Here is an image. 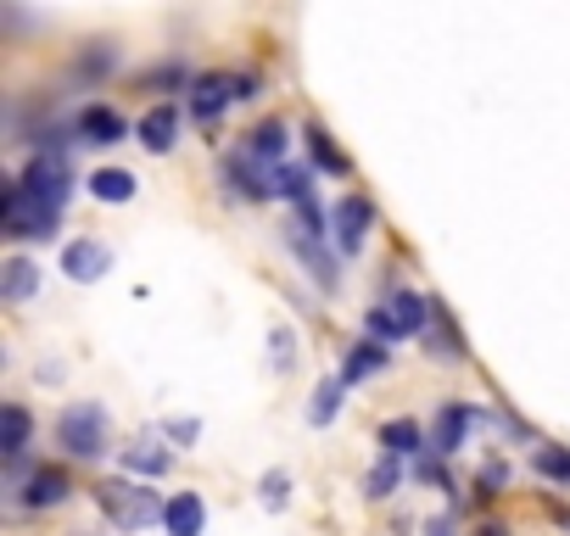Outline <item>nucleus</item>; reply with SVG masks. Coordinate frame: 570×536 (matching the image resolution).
<instances>
[{"label": "nucleus", "mask_w": 570, "mask_h": 536, "mask_svg": "<svg viewBox=\"0 0 570 536\" xmlns=\"http://www.w3.org/2000/svg\"><path fill=\"white\" fill-rule=\"evenodd\" d=\"M370 224H375V201L370 196H342L336 201V246L342 251H358L364 235H370Z\"/></svg>", "instance_id": "5"}, {"label": "nucleus", "mask_w": 570, "mask_h": 536, "mask_svg": "<svg viewBox=\"0 0 570 536\" xmlns=\"http://www.w3.org/2000/svg\"><path fill=\"white\" fill-rule=\"evenodd\" d=\"M308 157H314V168H325V173H347V157L336 151V140H331L320 123L308 129Z\"/></svg>", "instance_id": "22"}, {"label": "nucleus", "mask_w": 570, "mask_h": 536, "mask_svg": "<svg viewBox=\"0 0 570 536\" xmlns=\"http://www.w3.org/2000/svg\"><path fill=\"white\" fill-rule=\"evenodd\" d=\"M381 447H386L392 458H414V453H425L431 441L420 436L414 419H386V425H381Z\"/></svg>", "instance_id": "18"}, {"label": "nucleus", "mask_w": 570, "mask_h": 536, "mask_svg": "<svg viewBox=\"0 0 570 536\" xmlns=\"http://www.w3.org/2000/svg\"><path fill=\"white\" fill-rule=\"evenodd\" d=\"M229 101H235V85H229L224 73H207V79L190 85V118H196V123H218Z\"/></svg>", "instance_id": "8"}, {"label": "nucleus", "mask_w": 570, "mask_h": 536, "mask_svg": "<svg viewBox=\"0 0 570 536\" xmlns=\"http://www.w3.org/2000/svg\"><path fill=\"white\" fill-rule=\"evenodd\" d=\"M246 151H252L257 162H274V168H279V157H285V123H274V118L257 123L252 140H246Z\"/></svg>", "instance_id": "21"}, {"label": "nucleus", "mask_w": 570, "mask_h": 536, "mask_svg": "<svg viewBox=\"0 0 570 536\" xmlns=\"http://www.w3.org/2000/svg\"><path fill=\"white\" fill-rule=\"evenodd\" d=\"M342 391H347V386H342V375H336V380H325V386L314 391V403H308V419H314V425H331V419L342 414Z\"/></svg>", "instance_id": "23"}, {"label": "nucleus", "mask_w": 570, "mask_h": 536, "mask_svg": "<svg viewBox=\"0 0 570 536\" xmlns=\"http://www.w3.org/2000/svg\"><path fill=\"white\" fill-rule=\"evenodd\" d=\"M268 196H292L297 207L314 196V185H308V168H292V162H279V168H268Z\"/></svg>", "instance_id": "19"}, {"label": "nucleus", "mask_w": 570, "mask_h": 536, "mask_svg": "<svg viewBox=\"0 0 570 536\" xmlns=\"http://www.w3.org/2000/svg\"><path fill=\"white\" fill-rule=\"evenodd\" d=\"M79 140H90V146H118V140H129V123H124V112L90 101V107L79 112Z\"/></svg>", "instance_id": "10"}, {"label": "nucleus", "mask_w": 570, "mask_h": 536, "mask_svg": "<svg viewBox=\"0 0 570 536\" xmlns=\"http://www.w3.org/2000/svg\"><path fill=\"white\" fill-rule=\"evenodd\" d=\"M12 185H18L23 196H35L40 207H57V212H62V201H68V190H73V168L62 162V151H40Z\"/></svg>", "instance_id": "3"}, {"label": "nucleus", "mask_w": 570, "mask_h": 536, "mask_svg": "<svg viewBox=\"0 0 570 536\" xmlns=\"http://www.w3.org/2000/svg\"><path fill=\"white\" fill-rule=\"evenodd\" d=\"M229 85H235V96H240V101H246V96H257V79H252V73H235Z\"/></svg>", "instance_id": "31"}, {"label": "nucleus", "mask_w": 570, "mask_h": 536, "mask_svg": "<svg viewBox=\"0 0 570 536\" xmlns=\"http://www.w3.org/2000/svg\"><path fill=\"white\" fill-rule=\"evenodd\" d=\"M124 469H129V475H163V469H168V453L151 447V441H140V447L124 453Z\"/></svg>", "instance_id": "24"}, {"label": "nucleus", "mask_w": 570, "mask_h": 536, "mask_svg": "<svg viewBox=\"0 0 570 536\" xmlns=\"http://www.w3.org/2000/svg\"><path fill=\"white\" fill-rule=\"evenodd\" d=\"M364 325H370V336H375L381 347H386V341H397V325H392V314H386V308H370V319H364Z\"/></svg>", "instance_id": "29"}, {"label": "nucleus", "mask_w": 570, "mask_h": 536, "mask_svg": "<svg viewBox=\"0 0 570 536\" xmlns=\"http://www.w3.org/2000/svg\"><path fill=\"white\" fill-rule=\"evenodd\" d=\"M57 441L73 458H101L107 453V408L101 403H68L57 419Z\"/></svg>", "instance_id": "2"}, {"label": "nucleus", "mask_w": 570, "mask_h": 536, "mask_svg": "<svg viewBox=\"0 0 570 536\" xmlns=\"http://www.w3.org/2000/svg\"><path fill=\"white\" fill-rule=\"evenodd\" d=\"M135 135H140V146H146L151 157H168V151H174V140H179V107L157 101V107L135 123Z\"/></svg>", "instance_id": "7"}, {"label": "nucleus", "mask_w": 570, "mask_h": 536, "mask_svg": "<svg viewBox=\"0 0 570 536\" xmlns=\"http://www.w3.org/2000/svg\"><path fill=\"white\" fill-rule=\"evenodd\" d=\"M29 430H35V419H29L23 403H7V408H0V453H7V464H23Z\"/></svg>", "instance_id": "15"}, {"label": "nucleus", "mask_w": 570, "mask_h": 536, "mask_svg": "<svg viewBox=\"0 0 570 536\" xmlns=\"http://www.w3.org/2000/svg\"><path fill=\"white\" fill-rule=\"evenodd\" d=\"M57 207H40L35 196H23L18 185H7V201H0V229L7 235H18V240H46V235H57Z\"/></svg>", "instance_id": "4"}, {"label": "nucleus", "mask_w": 570, "mask_h": 536, "mask_svg": "<svg viewBox=\"0 0 570 536\" xmlns=\"http://www.w3.org/2000/svg\"><path fill=\"white\" fill-rule=\"evenodd\" d=\"M168 436L174 441H196V419H168Z\"/></svg>", "instance_id": "30"}, {"label": "nucleus", "mask_w": 570, "mask_h": 536, "mask_svg": "<svg viewBox=\"0 0 570 536\" xmlns=\"http://www.w3.org/2000/svg\"><path fill=\"white\" fill-rule=\"evenodd\" d=\"M386 314H392L397 336H425V330H431V319H436V302H431V297H420V291H392Z\"/></svg>", "instance_id": "9"}, {"label": "nucleus", "mask_w": 570, "mask_h": 536, "mask_svg": "<svg viewBox=\"0 0 570 536\" xmlns=\"http://www.w3.org/2000/svg\"><path fill=\"white\" fill-rule=\"evenodd\" d=\"M107 268H112V251H107L101 240H73V246L62 251V275L79 280V286H96Z\"/></svg>", "instance_id": "6"}, {"label": "nucleus", "mask_w": 570, "mask_h": 536, "mask_svg": "<svg viewBox=\"0 0 570 536\" xmlns=\"http://www.w3.org/2000/svg\"><path fill=\"white\" fill-rule=\"evenodd\" d=\"M163 525H168V536H202V530H207V503H202L196 492H174Z\"/></svg>", "instance_id": "13"}, {"label": "nucleus", "mask_w": 570, "mask_h": 536, "mask_svg": "<svg viewBox=\"0 0 570 536\" xmlns=\"http://www.w3.org/2000/svg\"><path fill=\"white\" fill-rule=\"evenodd\" d=\"M397 480H403V458H392V453H386V458L370 469L364 492H370V497H392V492H397Z\"/></svg>", "instance_id": "25"}, {"label": "nucleus", "mask_w": 570, "mask_h": 536, "mask_svg": "<svg viewBox=\"0 0 570 536\" xmlns=\"http://www.w3.org/2000/svg\"><path fill=\"white\" fill-rule=\"evenodd\" d=\"M96 503H101V514L118 530H146V525H163V514H168V503L151 486H140V480H101Z\"/></svg>", "instance_id": "1"}, {"label": "nucleus", "mask_w": 570, "mask_h": 536, "mask_svg": "<svg viewBox=\"0 0 570 536\" xmlns=\"http://www.w3.org/2000/svg\"><path fill=\"white\" fill-rule=\"evenodd\" d=\"M257 497H263L268 508H285V497H292V475H285V469L263 475V480H257Z\"/></svg>", "instance_id": "28"}, {"label": "nucleus", "mask_w": 570, "mask_h": 536, "mask_svg": "<svg viewBox=\"0 0 570 536\" xmlns=\"http://www.w3.org/2000/svg\"><path fill=\"white\" fill-rule=\"evenodd\" d=\"M470 419H475V414H470L464 403H448V408L436 414V425H431V453H436V458L459 453V447H464V430H470Z\"/></svg>", "instance_id": "12"}, {"label": "nucleus", "mask_w": 570, "mask_h": 536, "mask_svg": "<svg viewBox=\"0 0 570 536\" xmlns=\"http://www.w3.org/2000/svg\"><path fill=\"white\" fill-rule=\"evenodd\" d=\"M386 364H392V353H386L381 341H358V347L347 353V364H342V386H358V380L381 375Z\"/></svg>", "instance_id": "16"}, {"label": "nucleus", "mask_w": 570, "mask_h": 536, "mask_svg": "<svg viewBox=\"0 0 570 536\" xmlns=\"http://www.w3.org/2000/svg\"><path fill=\"white\" fill-rule=\"evenodd\" d=\"M268 358H274V369H279V375H292V369H297V336L285 330V325H274V330H268Z\"/></svg>", "instance_id": "26"}, {"label": "nucleus", "mask_w": 570, "mask_h": 536, "mask_svg": "<svg viewBox=\"0 0 570 536\" xmlns=\"http://www.w3.org/2000/svg\"><path fill=\"white\" fill-rule=\"evenodd\" d=\"M292 246H297V257L308 262V275H314L325 291H336V262H331V257H325V251H320V246L303 235V229H292Z\"/></svg>", "instance_id": "20"}, {"label": "nucleus", "mask_w": 570, "mask_h": 536, "mask_svg": "<svg viewBox=\"0 0 570 536\" xmlns=\"http://www.w3.org/2000/svg\"><path fill=\"white\" fill-rule=\"evenodd\" d=\"M135 190H140V185H135L129 168H96V173H90V196H96V201H112V207H118V201H135Z\"/></svg>", "instance_id": "17"}, {"label": "nucleus", "mask_w": 570, "mask_h": 536, "mask_svg": "<svg viewBox=\"0 0 570 536\" xmlns=\"http://www.w3.org/2000/svg\"><path fill=\"white\" fill-rule=\"evenodd\" d=\"M425 536H453V519H431V525H425Z\"/></svg>", "instance_id": "32"}, {"label": "nucleus", "mask_w": 570, "mask_h": 536, "mask_svg": "<svg viewBox=\"0 0 570 536\" xmlns=\"http://www.w3.org/2000/svg\"><path fill=\"white\" fill-rule=\"evenodd\" d=\"M531 464H537V475H548V480H570V453H564V447H537Z\"/></svg>", "instance_id": "27"}, {"label": "nucleus", "mask_w": 570, "mask_h": 536, "mask_svg": "<svg viewBox=\"0 0 570 536\" xmlns=\"http://www.w3.org/2000/svg\"><path fill=\"white\" fill-rule=\"evenodd\" d=\"M475 536H509V530H503V525H481Z\"/></svg>", "instance_id": "33"}, {"label": "nucleus", "mask_w": 570, "mask_h": 536, "mask_svg": "<svg viewBox=\"0 0 570 536\" xmlns=\"http://www.w3.org/2000/svg\"><path fill=\"white\" fill-rule=\"evenodd\" d=\"M40 291V268L29 257H7L0 262V302H29Z\"/></svg>", "instance_id": "14"}, {"label": "nucleus", "mask_w": 570, "mask_h": 536, "mask_svg": "<svg viewBox=\"0 0 570 536\" xmlns=\"http://www.w3.org/2000/svg\"><path fill=\"white\" fill-rule=\"evenodd\" d=\"M68 492H73V486H68V475L40 464V469L18 486V503H23V508H57V503H68Z\"/></svg>", "instance_id": "11"}]
</instances>
